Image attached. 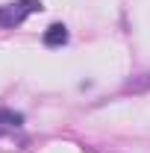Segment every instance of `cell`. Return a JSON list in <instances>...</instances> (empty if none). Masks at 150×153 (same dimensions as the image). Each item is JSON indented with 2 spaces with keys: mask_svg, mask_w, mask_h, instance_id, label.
<instances>
[{
  "mask_svg": "<svg viewBox=\"0 0 150 153\" xmlns=\"http://www.w3.org/2000/svg\"><path fill=\"white\" fill-rule=\"evenodd\" d=\"M65 41H68V27L65 24H50L44 30V44L47 47H62Z\"/></svg>",
  "mask_w": 150,
  "mask_h": 153,
  "instance_id": "cell-2",
  "label": "cell"
},
{
  "mask_svg": "<svg viewBox=\"0 0 150 153\" xmlns=\"http://www.w3.org/2000/svg\"><path fill=\"white\" fill-rule=\"evenodd\" d=\"M0 124H6V127H21V124H24V115L12 112V109H0Z\"/></svg>",
  "mask_w": 150,
  "mask_h": 153,
  "instance_id": "cell-3",
  "label": "cell"
},
{
  "mask_svg": "<svg viewBox=\"0 0 150 153\" xmlns=\"http://www.w3.org/2000/svg\"><path fill=\"white\" fill-rule=\"evenodd\" d=\"M41 9H44L41 0H18V3H6V6H0V27H18V24H24L30 15L41 12Z\"/></svg>",
  "mask_w": 150,
  "mask_h": 153,
  "instance_id": "cell-1",
  "label": "cell"
},
{
  "mask_svg": "<svg viewBox=\"0 0 150 153\" xmlns=\"http://www.w3.org/2000/svg\"><path fill=\"white\" fill-rule=\"evenodd\" d=\"M3 133H6V130H3V127H0V135H3Z\"/></svg>",
  "mask_w": 150,
  "mask_h": 153,
  "instance_id": "cell-4",
  "label": "cell"
}]
</instances>
